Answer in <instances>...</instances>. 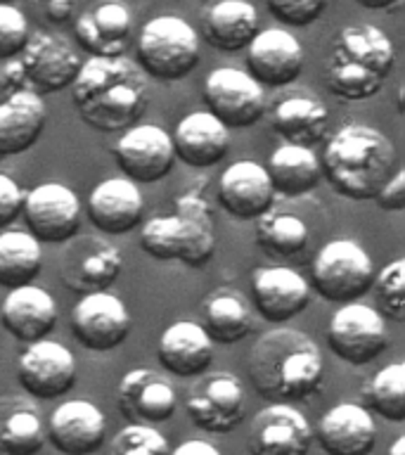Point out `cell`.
I'll return each instance as SVG.
<instances>
[{"mask_svg": "<svg viewBox=\"0 0 405 455\" xmlns=\"http://www.w3.org/2000/svg\"><path fill=\"white\" fill-rule=\"evenodd\" d=\"M171 446L156 427L128 422L109 443L107 455H169Z\"/></svg>", "mask_w": 405, "mask_h": 455, "instance_id": "39", "label": "cell"}, {"mask_svg": "<svg viewBox=\"0 0 405 455\" xmlns=\"http://www.w3.org/2000/svg\"><path fill=\"white\" fill-rule=\"evenodd\" d=\"M204 332L213 344H237L251 332L254 311L249 299L233 287H220L204 299L202 306V323Z\"/></svg>", "mask_w": 405, "mask_h": 455, "instance_id": "32", "label": "cell"}, {"mask_svg": "<svg viewBox=\"0 0 405 455\" xmlns=\"http://www.w3.org/2000/svg\"><path fill=\"white\" fill-rule=\"evenodd\" d=\"M256 311L268 323H287L311 304V284L298 270L287 266L258 268L251 277Z\"/></svg>", "mask_w": 405, "mask_h": 455, "instance_id": "22", "label": "cell"}, {"mask_svg": "<svg viewBox=\"0 0 405 455\" xmlns=\"http://www.w3.org/2000/svg\"><path fill=\"white\" fill-rule=\"evenodd\" d=\"M45 439L64 455H92L105 446L107 418L85 398L64 401L50 412Z\"/></svg>", "mask_w": 405, "mask_h": 455, "instance_id": "18", "label": "cell"}, {"mask_svg": "<svg viewBox=\"0 0 405 455\" xmlns=\"http://www.w3.org/2000/svg\"><path fill=\"white\" fill-rule=\"evenodd\" d=\"M176 159L192 169H211L230 149V128L209 109H195L176 124L171 133Z\"/></svg>", "mask_w": 405, "mask_h": 455, "instance_id": "24", "label": "cell"}, {"mask_svg": "<svg viewBox=\"0 0 405 455\" xmlns=\"http://www.w3.org/2000/svg\"><path fill=\"white\" fill-rule=\"evenodd\" d=\"M145 199L131 178H107L92 188L88 219L105 235H126L140 226Z\"/></svg>", "mask_w": 405, "mask_h": 455, "instance_id": "26", "label": "cell"}, {"mask_svg": "<svg viewBox=\"0 0 405 455\" xmlns=\"http://www.w3.org/2000/svg\"><path fill=\"white\" fill-rule=\"evenodd\" d=\"M362 396L379 418L389 422L405 419V363L393 361L377 370L362 387Z\"/></svg>", "mask_w": 405, "mask_h": 455, "instance_id": "37", "label": "cell"}, {"mask_svg": "<svg viewBox=\"0 0 405 455\" xmlns=\"http://www.w3.org/2000/svg\"><path fill=\"white\" fill-rule=\"evenodd\" d=\"M244 50H247V71L261 85L282 88L301 76L304 48L284 28H263Z\"/></svg>", "mask_w": 405, "mask_h": 455, "instance_id": "20", "label": "cell"}, {"mask_svg": "<svg viewBox=\"0 0 405 455\" xmlns=\"http://www.w3.org/2000/svg\"><path fill=\"white\" fill-rule=\"evenodd\" d=\"M206 109L227 128H249L258 124L266 112L263 85L249 71L218 67L204 81Z\"/></svg>", "mask_w": 405, "mask_h": 455, "instance_id": "11", "label": "cell"}, {"mask_svg": "<svg viewBox=\"0 0 405 455\" xmlns=\"http://www.w3.org/2000/svg\"><path fill=\"white\" fill-rule=\"evenodd\" d=\"M244 408L247 401L240 377L226 370L199 375L185 398V411L192 425L211 434L233 432L244 419Z\"/></svg>", "mask_w": 405, "mask_h": 455, "instance_id": "9", "label": "cell"}, {"mask_svg": "<svg viewBox=\"0 0 405 455\" xmlns=\"http://www.w3.org/2000/svg\"><path fill=\"white\" fill-rule=\"evenodd\" d=\"M81 64L83 60L76 50L64 38L48 31H36L34 36H28L20 60L24 85L38 95L60 92L74 84Z\"/></svg>", "mask_w": 405, "mask_h": 455, "instance_id": "13", "label": "cell"}, {"mask_svg": "<svg viewBox=\"0 0 405 455\" xmlns=\"http://www.w3.org/2000/svg\"><path fill=\"white\" fill-rule=\"evenodd\" d=\"M389 455H405V436H398L389 448Z\"/></svg>", "mask_w": 405, "mask_h": 455, "instance_id": "47", "label": "cell"}, {"mask_svg": "<svg viewBox=\"0 0 405 455\" xmlns=\"http://www.w3.org/2000/svg\"><path fill=\"white\" fill-rule=\"evenodd\" d=\"M273 128L290 145L313 148L327 135L330 112H327L325 102L315 95H306V92L291 95L275 107Z\"/></svg>", "mask_w": 405, "mask_h": 455, "instance_id": "33", "label": "cell"}, {"mask_svg": "<svg viewBox=\"0 0 405 455\" xmlns=\"http://www.w3.org/2000/svg\"><path fill=\"white\" fill-rule=\"evenodd\" d=\"M330 0H266L270 14L287 27H308L318 20Z\"/></svg>", "mask_w": 405, "mask_h": 455, "instance_id": "41", "label": "cell"}, {"mask_svg": "<svg viewBox=\"0 0 405 455\" xmlns=\"http://www.w3.org/2000/svg\"><path fill=\"white\" fill-rule=\"evenodd\" d=\"M159 363L166 372L183 379L204 375L211 368L213 341L204 332V327L192 320H180L166 327L156 347Z\"/></svg>", "mask_w": 405, "mask_h": 455, "instance_id": "28", "label": "cell"}, {"mask_svg": "<svg viewBox=\"0 0 405 455\" xmlns=\"http://www.w3.org/2000/svg\"><path fill=\"white\" fill-rule=\"evenodd\" d=\"M361 7H368V10H391L396 7L401 0H355Z\"/></svg>", "mask_w": 405, "mask_h": 455, "instance_id": "46", "label": "cell"}, {"mask_svg": "<svg viewBox=\"0 0 405 455\" xmlns=\"http://www.w3.org/2000/svg\"><path fill=\"white\" fill-rule=\"evenodd\" d=\"M119 411L133 425H162L178 411V394L171 379L149 368H135L121 377Z\"/></svg>", "mask_w": 405, "mask_h": 455, "instance_id": "19", "label": "cell"}, {"mask_svg": "<svg viewBox=\"0 0 405 455\" xmlns=\"http://www.w3.org/2000/svg\"><path fill=\"white\" fill-rule=\"evenodd\" d=\"M372 290L379 301V308L386 318L401 320L405 318V261L403 259H393L386 263L379 273H375L372 280Z\"/></svg>", "mask_w": 405, "mask_h": 455, "instance_id": "38", "label": "cell"}, {"mask_svg": "<svg viewBox=\"0 0 405 455\" xmlns=\"http://www.w3.org/2000/svg\"><path fill=\"white\" fill-rule=\"evenodd\" d=\"M21 216L41 244H64L81 228V199L67 185L41 183L24 195Z\"/></svg>", "mask_w": 405, "mask_h": 455, "instance_id": "12", "label": "cell"}, {"mask_svg": "<svg viewBox=\"0 0 405 455\" xmlns=\"http://www.w3.org/2000/svg\"><path fill=\"white\" fill-rule=\"evenodd\" d=\"M138 67L156 81H180L199 64V38L192 24L176 14H159L140 28Z\"/></svg>", "mask_w": 405, "mask_h": 455, "instance_id": "6", "label": "cell"}, {"mask_svg": "<svg viewBox=\"0 0 405 455\" xmlns=\"http://www.w3.org/2000/svg\"><path fill=\"white\" fill-rule=\"evenodd\" d=\"M5 88V84H3V69H0V91Z\"/></svg>", "mask_w": 405, "mask_h": 455, "instance_id": "48", "label": "cell"}, {"mask_svg": "<svg viewBox=\"0 0 405 455\" xmlns=\"http://www.w3.org/2000/svg\"><path fill=\"white\" fill-rule=\"evenodd\" d=\"M327 455H369L377 446L372 412L358 403H339L320 418L313 434Z\"/></svg>", "mask_w": 405, "mask_h": 455, "instance_id": "27", "label": "cell"}, {"mask_svg": "<svg viewBox=\"0 0 405 455\" xmlns=\"http://www.w3.org/2000/svg\"><path fill=\"white\" fill-rule=\"evenodd\" d=\"M320 169L341 197L375 199L398 169L396 148L379 128L346 124L330 135Z\"/></svg>", "mask_w": 405, "mask_h": 455, "instance_id": "3", "label": "cell"}, {"mask_svg": "<svg viewBox=\"0 0 405 455\" xmlns=\"http://www.w3.org/2000/svg\"><path fill=\"white\" fill-rule=\"evenodd\" d=\"M71 332L88 351H112L131 334V313L112 291L81 294L71 311Z\"/></svg>", "mask_w": 405, "mask_h": 455, "instance_id": "16", "label": "cell"}, {"mask_svg": "<svg viewBox=\"0 0 405 455\" xmlns=\"http://www.w3.org/2000/svg\"><path fill=\"white\" fill-rule=\"evenodd\" d=\"M48 121V109L38 92L17 88L0 102V155L14 156L34 148Z\"/></svg>", "mask_w": 405, "mask_h": 455, "instance_id": "29", "label": "cell"}, {"mask_svg": "<svg viewBox=\"0 0 405 455\" xmlns=\"http://www.w3.org/2000/svg\"><path fill=\"white\" fill-rule=\"evenodd\" d=\"M36 14L48 24H67L74 20L78 10V0H28Z\"/></svg>", "mask_w": 405, "mask_h": 455, "instance_id": "44", "label": "cell"}, {"mask_svg": "<svg viewBox=\"0 0 405 455\" xmlns=\"http://www.w3.org/2000/svg\"><path fill=\"white\" fill-rule=\"evenodd\" d=\"M249 379L273 403L311 398L322 384L325 361L318 344L301 330L273 327L254 341L247 358Z\"/></svg>", "mask_w": 405, "mask_h": 455, "instance_id": "2", "label": "cell"}, {"mask_svg": "<svg viewBox=\"0 0 405 455\" xmlns=\"http://www.w3.org/2000/svg\"><path fill=\"white\" fill-rule=\"evenodd\" d=\"M311 240L308 226L297 213L287 212H268L258 216L256 226V244L268 256H294L304 251Z\"/></svg>", "mask_w": 405, "mask_h": 455, "instance_id": "36", "label": "cell"}, {"mask_svg": "<svg viewBox=\"0 0 405 455\" xmlns=\"http://www.w3.org/2000/svg\"><path fill=\"white\" fill-rule=\"evenodd\" d=\"M43 266V247L28 230L0 233V287L14 290L31 284Z\"/></svg>", "mask_w": 405, "mask_h": 455, "instance_id": "35", "label": "cell"}, {"mask_svg": "<svg viewBox=\"0 0 405 455\" xmlns=\"http://www.w3.org/2000/svg\"><path fill=\"white\" fill-rule=\"evenodd\" d=\"M372 256L353 240H332L320 247L311 270L313 290L332 304H351L372 290Z\"/></svg>", "mask_w": 405, "mask_h": 455, "instance_id": "7", "label": "cell"}, {"mask_svg": "<svg viewBox=\"0 0 405 455\" xmlns=\"http://www.w3.org/2000/svg\"><path fill=\"white\" fill-rule=\"evenodd\" d=\"M0 3H12V0H0Z\"/></svg>", "mask_w": 405, "mask_h": 455, "instance_id": "49", "label": "cell"}, {"mask_svg": "<svg viewBox=\"0 0 405 455\" xmlns=\"http://www.w3.org/2000/svg\"><path fill=\"white\" fill-rule=\"evenodd\" d=\"M114 159L133 183H156L173 169L176 149L171 133L162 126L133 124L121 131V138L114 145Z\"/></svg>", "mask_w": 405, "mask_h": 455, "instance_id": "14", "label": "cell"}, {"mask_svg": "<svg viewBox=\"0 0 405 455\" xmlns=\"http://www.w3.org/2000/svg\"><path fill=\"white\" fill-rule=\"evenodd\" d=\"M327 344L339 361L368 365L389 348L391 337L384 315L361 301L341 304L327 325Z\"/></svg>", "mask_w": 405, "mask_h": 455, "instance_id": "8", "label": "cell"}, {"mask_svg": "<svg viewBox=\"0 0 405 455\" xmlns=\"http://www.w3.org/2000/svg\"><path fill=\"white\" fill-rule=\"evenodd\" d=\"M275 190L266 166L249 159L230 164L218 178L220 209L240 220H254L273 209Z\"/></svg>", "mask_w": 405, "mask_h": 455, "instance_id": "21", "label": "cell"}, {"mask_svg": "<svg viewBox=\"0 0 405 455\" xmlns=\"http://www.w3.org/2000/svg\"><path fill=\"white\" fill-rule=\"evenodd\" d=\"M396 64V48L375 24L337 31L325 64V85L341 102H362L382 91Z\"/></svg>", "mask_w": 405, "mask_h": 455, "instance_id": "4", "label": "cell"}, {"mask_svg": "<svg viewBox=\"0 0 405 455\" xmlns=\"http://www.w3.org/2000/svg\"><path fill=\"white\" fill-rule=\"evenodd\" d=\"M74 31L78 45L91 57L126 55L133 20L119 0H98L83 14H78Z\"/></svg>", "mask_w": 405, "mask_h": 455, "instance_id": "23", "label": "cell"}, {"mask_svg": "<svg viewBox=\"0 0 405 455\" xmlns=\"http://www.w3.org/2000/svg\"><path fill=\"white\" fill-rule=\"evenodd\" d=\"M57 323V304L50 291L38 284H21L7 290L0 304V325L12 334L17 341L45 339Z\"/></svg>", "mask_w": 405, "mask_h": 455, "instance_id": "25", "label": "cell"}, {"mask_svg": "<svg viewBox=\"0 0 405 455\" xmlns=\"http://www.w3.org/2000/svg\"><path fill=\"white\" fill-rule=\"evenodd\" d=\"M17 377L31 398H60L76 384V358L64 344L48 337L31 341L17 358Z\"/></svg>", "mask_w": 405, "mask_h": 455, "instance_id": "15", "label": "cell"}, {"mask_svg": "<svg viewBox=\"0 0 405 455\" xmlns=\"http://www.w3.org/2000/svg\"><path fill=\"white\" fill-rule=\"evenodd\" d=\"M311 446V422L291 403H270L256 412L247 439L251 455H308Z\"/></svg>", "mask_w": 405, "mask_h": 455, "instance_id": "17", "label": "cell"}, {"mask_svg": "<svg viewBox=\"0 0 405 455\" xmlns=\"http://www.w3.org/2000/svg\"><path fill=\"white\" fill-rule=\"evenodd\" d=\"M375 202L384 212H403L405 209V171L396 169L393 176L375 195Z\"/></svg>", "mask_w": 405, "mask_h": 455, "instance_id": "43", "label": "cell"}, {"mask_svg": "<svg viewBox=\"0 0 405 455\" xmlns=\"http://www.w3.org/2000/svg\"><path fill=\"white\" fill-rule=\"evenodd\" d=\"M71 100L88 126L119 133L138 124L147 109V76L126 55L91 57L71 84Z\"/></svg>", "mask_w": 405, "mask_h": 455, "instance_id": "1", "label": "cell"}, {"mask_svg": "<svg viewBox=\"0 0 405 455\" xmlns=\"http://www.w3.org/2000/svg\"><path fill=\"white\" fill-rule=\"evenodd\" d=\"M180 212L155 216L140 228V247L156 261H183L202 268L216 251V235L206 206L197 199H183Z\"/></svg>", "mask_w": 405, "mask_h": 455, "instance_id": "5", "label": "cell"}, {"mask_svg": "<svg viewBox=\"0 0 405 455\" xmlns=\"http://www.w3.org/2000/svg\"><path fill=\"white\" fill-rule=\"evenodd\" d=\"M21 206H24V190L14 178L0 173V230L10 228L20 219Z\"/></svg>", "mask_w": 405, "mask_h": 455, "instance_id": "42", "label": "cell"}, {"mask_svg": "<svg viewBox=\"0 0 405 455\" xmlns=\"http://www.w3.org/2000/svg\"><path fill=\"white\" fill-rule=\"evenodd\" d=\"M268 178L275 195L282 197H304L318 188L322 169L313 148L284 142L268 156Z\"/></svg>", "mask_w": 405, "mask_h": 455, "instance_id": "34", "label": "cell"}, {"mask_svg": "<svg viewBox=\"0 0 405 455\" xmlns=\"http://www.w3.org/2000/svg\"><path fill=\"white\" fill-rule=\"evenodd\" d=\"M169 455H223V453H220L218 448L213 446V443H209V441L192 439L173 448Z\"/></svg>", "mask_w": 405, "mask_h": 455, "instance_id": "45", "label": "cell"}, {"mask_svg": "<svg viewBox=\"0 0 405 455\" xmlns=\"http://www.w3.org/2000/svg\"><path fill=\"white\" fill-rule=\"evenodd\" d=\"M123 259L112 242L98 235H74L64 242L60 277L67 290L91 294L112 287L121 275Z\"/></svg>", "mask_w": 405, "mask_h": 455, "instance_id": "10", "label": "cell"}, {"mask_svg": "<svg viewBox=\"0 0 405 455\" xmlns=\"http://www.w3.org/2000/svg\"><path fill=\"white\" fill-rule=\"evenodd\" d=\"M28 36L31 31H28L27 14L12 3H0V60L7 62L21 55Z\"/></svg>", "mask_w": 405, "mask_h": 455, "instance_id": "40", "label": "cell"}, {"mask_svg": "<svg viewBox=\"0 0 405 455\" xmlns=\"http://www.w3.org/2000/svg\"><path fill=\"white\" fill-rule=\"evenodd\" d=\"M45 446V425L27 396H0V455H36Z\"/></svg>", "mask_w": 405, "mask_h": 455, "instance_id": "31", "label": "cell"}, {"mask_svg": "<svg viewBox=\"0 0 405 455\" xmlns=\"http://www.w3.org/2000/svg\"><path fill=\"white\" fill-rule=\"evenodd\" d=\"M261 31L258 10L251 0H213L202 20V34L211 48L237 52Z\"/></svg>", "mask_w": 405, "mask_h": 455, "instance_id": "30", "label": "cell"}]
</instances>
